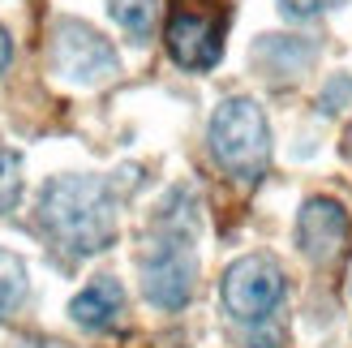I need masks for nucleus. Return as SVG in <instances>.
<instances>
[{"label":"nucleus","instance_id":"nucleus-8","mask_svg":"<svg viewBox=\"0 0 352 348\" xmlns=\"http://www.w3.org/2000/svg\"><path fill=\"white\" fill-rule=\"evenodd\" d=\"M120 309H125V288H120L112 275H99V280H91L74 297L69 314H74V323L86 327V331H103V327L116 323Z\"/></svg>","mask_w":352,"mask_h":348},{"label":"nucleus","instance_id":"nucleus-13","mask_svg":"<svg viewBox=\"0 0 352 348\" xmlns=\"http://www.w3.org/2000/svg\"><path fill=\"white\" fill-rule=\"evenodd\" d=\"M9 56H13V43H9V34H5V30H0V69H5V65H9Z\"/></svg>","mask_w":352,"mask_h":348},{"label":"nucleus","instance_id":"nucleus-3","mask_svg":"<svg viewBox=\"0 0 352 348\" xmlns=\"http://www.w3.org/2000/svg\"><path fill=\"white\" fill-rule=\"evenodd\" d=\"M223 30H228V9L219 0H172L164 43L176 65L210 69L223 56Z\"/></svg>","mask_w":352,"mask_h":348},{"label":"nucleus","instance_id":"nucleus-2","mask_svg":"<svg viewBox=\"0 0 352 348\" xmlns=\"http://www.w3.org/2000/svg\"><path fill=\"white\" fill-rule=\"evenodd\" d=\"M210 155L236 181H258L271 160V129L254 99H223L210 116Z\"/></svg>","mask_w":352,"mask_h":348},{"label":"nucleus","instance_id":"nucleus-7","mask_svg":"<svg viewBox=\"0 0 352 348\" xmlns=\"http://www.w3.org/2000/svg\"><path fill=\"white\" fill-rule=\"evenodd\" d=\"M352 219L336 198H309L296 215V246L309 263H336L348 246Z\"/></svg>","mask_w":352,"mask_h":348},{"label":"nucleus","instance_id":"nucleus-12","mask_svg":"<svg viewBox=\"0 0 352 348\" xmlns=\"http://www.w3.org/2000/svg\"><path fill=\"white\" fill-rule=\"evenodd\" d=\"M331 5H336V0H284V9L296 13V17H314V13H322Z\"/></svg>","mask_w":352,"mask_h":348},{"label":"nucleus","instance_id":"nucleus-9","mask_svg":"<svg viewBox=\"0 0 352 348\" xmlns=\"http://www.w3.org/2000/svg\"><path fill=\"white\" fill-rule=\"evenodd\" d=\"M26 267H22V258L9 254V250H0V318H13L17 314V305L26 301Z\"/></svg>","mask_w":352,"mask_h":348},{"label":"nucleus","instance_id":"nucleus-4","mask_svg":"<svg viewBox=\"0 0 352 348\" xmlns=\"http://www.w3.org/2000/svg\"><path fill=\"white\" fill-rule=\"evenodd\" d=\"M219 297H223V309L236 323H262L284 301V271L267 254H245L223 271Z\"/></svg>","mask_w":352,"mask_h":348},{"label":"nucleus","instance_id":"nucleus-6","mask_svg":"<svg viewBox=\"0 0 352 348\" xmlns=\"http://www.w3.org/2000/svg\"><path fill=\"white\" fill-rule=\"evenodd\" d=\"M52 69L78 86H99L116 74V52L86 22H56V30H52Z\"/></svg>","mask_w":352,"mask_h":348},{"label":"nucleus","instance_id":"nucleus-1","mask_svg":"<svg viewBox=\"0 0 352 348\" xmlns=\"http://www.w3.org/2000/svg\"><path fill=\"white\" fill-rule=\"evenodd\" d=\"M39 224L69 254H99L116 237V202L99 177H56L43 185Z\"/></svg>","mask_w":352,"mask_h":348},{"label":"nucleus","instance_id":"nucleus-11","mask_svg":"<svg viewBox=\"0 0 352 348\" xmlns=\"http://www.w3.org/2000/svg\"><path fill=\"white\" fill-rule=\"evenodd\" d=\"M17 194H22V160H17V151L0 146V215L13 211Z\"/></svg>","mask_w":352,"mask_h":348},{"label":"nucleus","instance_id":"nucleus-14","mask_svg":"<svg viewBox=\"0 0 352 348\" xmlns=\"http://www.w3.org/2000/svg\"><path fill=\"white\" fill-rule=\"evenodd\" d=\"M22 348H65V344H22Z\"/></svg>","mask_w":352,"mask_h":348},{"label":"nucleus","instance_id":"nucleus-5","mask_svg":"<svg viewBox=\"0 0 352 348\" xmlns=\"http://www.w3.org/2000/svg\"><path fill=\"white\" fill-rule=\"evenodd\" d=\"M193 275H198V263H193V250H189V232L185 228L164 232L142 263L146 301H155L160 309H181L193 297Z\"/></svg>","mask_w":352,"mask_h":348},{"label":"nucleus","instance_id":"nucleus-10","mask_svg":"<svg viewBox=\"0 0 352 348\" xmlns=\"http://www.w3.org/2000/svg\"><path fill=\"white\" fill-rule=\"evenodd\" d=\"M108 9L129 34H146L155 22V0H108Z\"/></svg>","mask_w":352,"mask_h":348}]
</instances>
